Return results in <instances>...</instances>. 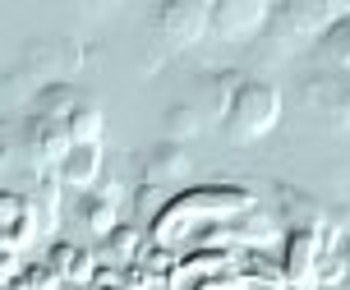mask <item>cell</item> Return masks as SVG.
I'll return each mask as SVG.
<instances>
[{
	"label": "cell",
	"instance_id": "8fae6325",
	"mask_svg": "<svg viewBox=\"0 0 350 290\" xmlns=\"http://www.w3.org/2000/svg\"><path fill=\"white\" fill-rule=\"evenodd\" d=\"M79 102H83V92H79L70 79H51V83H42L33 92V111H28V116L51 120V124H70V116H74Z\"/></svg>",
	"mask_w": 350,
	"mask_h": 290
},
{
	"label": "cell",
	"instance_id": "ba28073f",
	"mask_svg": "<svg viewBox=\"0 0 350 290\" xmlns=\"http://www.w3.org/2000/svg\"><path fill=\"white\" fill-rule=\"evenodd\" d=\"M189 171H193V161L185 153V143H166L161 138L157 148H148V157H143V185H152V189L180 185Z\"/></svg>",
	"mask_w": 350,
	"mask_h": 290
},
{
	"label": "cell",
	"instance_id": "30bf717a",
	"mask_svg": "<svg viewBox=\"0 0 350 290\" xmlns=\"http://www.w3.org/2000/svg\"><path fill=\"white\" fill-rule=\"evenodd\" d=\"M46 267L55 272V281L65 290H83V281H92V254H88L83 244H70V239H55L51 254H46Z\"/></svg>",
	"mask_w": 350,
	"mask_h": 290
},
{
	"label": "cell",
	"instance_id": "e0dca14e",
	"mask_svg": "<svg viewBox=\"0 0 350 290\" xmlns=\"http://www.w3.org/2000/svg\"><path fill=\"white\" fill-rule=\"evenodd\" d=\"M79 217H83V226L92 230V235H111L116 226H120V217H116V203H106V198H97V194H83V207H79Z\"/></svg>",
	"mask_w": 350,
	"mask_h": 290
},
{
	"label": "cell",
	"instance_id": "7c38bea8",
	"mask_svg": "<svg viewBox=\"0 0 350 290\" xmlns=\"http://www.w3.org/2000/svg\"><path fill=\"white\" fill-rule=\"evenodd\" d=\"M318 267V239L309 230H286V249H281V281L291 286H304L314 281Z\"/></svg>",
	"mask_w": 350,
	"mask_h": 290
},
{
	"label": "cell",
	"instance_id": "4fadbf2b",
	"mask_svg": "<svg viewBox=\"0 0 350 290\" xmlns=\"http://www.w3.org/2000/svg\"><path fill=\"white\" fill-rule=\"evenodd\" d=\"M161 129H166V143H189V138H198L203 129H208V120H203V111H198L189 97H180V102L166 106Z\"/></svg>",
	"mask_w": 350,
	"mask_h": 290
},
{
	"label": "cell",
	"instance_id": "3957f363",
	"mask_svg": "<svg viewBox=\"0 0 350 290\" xmlns=\"http://www.w3.org/2000/svg\"><path fill=\"white\" fill-rule=\"evenodd\" d=\"M157 37L175 51L208 37V5L203 0H166L157 10Z\"/></svg>",
	"mask_w": 350,
	"mask_h": 290
},
{
	"label": "cell",
	"instance_id": "5bb4252c",
	"mask_svg": "<svg viewBox=\"0 0 350 290\" xmlns=\"http://www.w3.org/2000/svg\"><path fill=\"white\" fill-rule=\"evenodd\" d=\"M70 143H102L106 134V111L102 102H92V97H83V102L74 106V116H70Z\"/></svg>",
	"mask_w": 350,
	"mask_h": 290
},
{
	"label": "cell",
	"instance_id": "277c9868",
	"mask_svg": "<svg viewBox=\"0 0 350 290\" xmlns=\"http://www.w3.org/2000/svg\"><path fill=\"white\" fill-rule=\"evenodd\" d=\"M304 97L318 116H327L336 129H350V74L346 69H318L304 79Z\"/></svg>",
	"mask_w": 350,
	"mask_h": 290
},
{
	"label": "cell",
	"instance_id": "8992f818",
	"mask_svg": "<svg viewBox=\"0 0 350 290\" xmlns=\"http://www.w3.org/2000/svg\"><path fill=\"white\" fill-rule=\"evenodd\" d=\"M240 69H212V74H203L198 83H193V92H189V102L203 111V120L208 124H221L226 120V111H230V97H235V88H240Z\"/></svg>",
	"mask_w": 350,
	"mask_h": 290
},
{
	"label": "cell",
	"instance_id": "7a4b0ae2",
	"mask_svg": "<svg viewBox=\"0 0 350 290\" xmlns=\"http://www.w3.org/2000/svg\"><path fill=\"white\" fill-rule=\"evenodd\" d=\"M272 18L267 0H217L208 5V37L212 42H249Z\"/></svg>",
	"mask_w": 350,
	"mask_h": 290
},
{
	"label": "cell",
	"instance_id": "9a60e30c",
	"mask_svg": "<svg viewBox=\"0 0 350 290\" xmlns=\"http://www.w3.org/2000/svg\"><path fill=\"white\" fill-rule=\"evenodd\" d=\"M102 244H106V254H111V267H129V263H139V258H143V230H139V226H129V222H120Z\"/></svg>",
	"mask_w": 350,
	"mask_h": 290
},
{
	"label": "cell",
	"instance_id": "6da1fadb",
	"mask_svg": "<svg viewBox=\"0 0 350 290\" xmlns=\"http://www.w3.org/2000/svg\"><path fill=\"white\" fill-rule=\"evenodd\" d=\"M281 124V88L267 83V79H240L235 97H230V111L221 120L230 143H258Z\"/></svg>",
	"mask_w": 350,
	"mask_h": 290
},
{
	"label": "cell",
	"instance_id": "5b68a950",
	"mask_svg": "<svg viewBox=\"0 0 350 290\" xmlns=\"http://www.w3.org/2000/svg\"><path fill=\"white\" fill-rule=\"evenodd\" d=\"M37 230H42V217H37L33 198H23L14 189H0V244L5 249H23V244H33Z\"/></svg>",
	"mask_w": 350,
	"mask_h": 290
},
{
	"label": "cell",
	"instance_id": "ac0fdd59",
	"mask_svg": "<svg viewBox=\"0 0 350 290\" xmlns=\"http://www.w3.org/2000/svg\"><path fill=\"white\" fill-rule=\"evenodd\" d=\"M5 157H10V129L0 124V166H5Z\"/></svg>",
	"mask_w": 350,
	"mask_h": 290
},
{
	"label": "cell",
	"instance_id": "2e32d148",
	"mask_svg": "<svg viewBox=\"0 0 350 290\" xmlns=\"http://www.w3.org/2000/svg\"><path fill=\"white\" fill-rule=\"evenodd\" d=\"M318 55L327 60V69H346L350 74V14H341L327 33L318 37Z\"/></svg>",
	"mask_w": 350,
	"mask_h": 290
},
{
	"label": "cell",
	"instance_id": "9c48e42d",
	"mask_svg": "<svg viewBox=\"0 0 350 290\" xmlns=\"http://www.w3.org/2000/svg\"><path fill=\"white\" fill-rule=\"evenodd\" d=\"M55 175H60V185H65V189L88 194V189L102 180V143H70V153L60 157Z\"/></svg>",
	"mask_w": 350,
	"mask_h": 290
},
{
	"label": "cell",
	"instance_id": "52a82bcc",
	"mask_svg": "<svg viewBox=\"0 0 350 290\" xmlns=\"http://www.w3.org/2000/svg\"><path fill=\"white\" fill-rule=\"evenodd\" d=\"M23 148H28V157H33L37 171H51V166H60V157L70 153V129H65V124H51V120L28 116Z\"/></svg>",
	"mask_w": 350,
	"mask_h": 290
}]
</instances>
